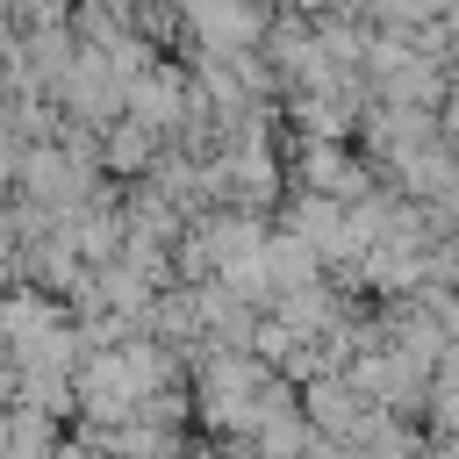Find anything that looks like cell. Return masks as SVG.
I'll list each match as a JSON object with an SVG mask.
<instances>
[{
    "instance_id": "9a60e30c",
    "label": "cell",
    "mask_w": 459,
    "mask_h": 459,
    "mask_svg": "<svg viewBox=\"0 0 459 459\" xmlns=\"http://www.w3.org/2000/svg\"><path fill=\"white\" fill-rule=\"evenodd\" d=\"M452 72H459V50H452Z\"/></svg>"
},
{
    "instance_id": "9c48e42d",
    "label": "cell",
    "mask_w": 459,
    "mask_h": 459,
    "mask_svg": "<svg viewBox=\"0 0 459 459\" xmlns=\"http://www.w3.org/2000/svg\"><path fill=\"white\" fill-rule=\"evenodd\" d=\"M57 423L65 416H50V409H36V402H7V459H57Z\"/></svg>"
},
{
    "instance_id": "7c38bea8",
    "label": "cell",
    "mask_w": 459,
    "mask_h": 459,
    "mask_svg": "<svg viewBox=\"0 0 459 459\" xmlns=\"http://www.w3.org/2000/svg\"><path fill=\"white\" fill-rule=\"evenodd\" d=\"M437 115H445V136H452V143H459V86H452V93H445V108H437Z\"/></svg>"
},
{
    "instance_id": "ba28073f",
    "label": "cell",
    "mask_w": 459,
    "mask_h": 459,
    "mask_svg": "<svg viewBox=\"0 0 459 459\" xmlns=\"http://www.w3.org/2000/svg\"><path fill=\"white\" fill-rule=\"evenodd\" d=\"M258 258H265V273H273V287H280V294H294V287H308V280H323V273H330V258H323L301 230H287V222L265 237V251H258Z\"/></svg>"
},
{
    "instance_id": "6da1fadb",
    "label": "cell",
    "mask_w": 459,
    "mask_h": 459,
    "mask_svg": "<svg viewBox=\"0 0 459 459\" xmlns=\"http://www.w3.org/2000/svg\"><path fill=\"white\" fill-rule=\"evenodd\" d=\"M287 172L294 186H316V194H337V201H366L380 179V158L373 151H351V143H330V136H287Z\"/></svg>"
},
{
    "instance_id": "277c9868",
    "label": "cell",
    "mask_w": 459,
    "mask_h": 459,
    "mask_svg": "<svg viewBox=\"0 0 459 459\" xmlns=\"http://www.w3.org/2000/svg\"><path fill=\"white\" fill-rule=\"evenodd\" d=\"M179 7H186V43H215V50L265 43V29H273V14L251 0H179Z\"/></svg>"
},
{
    "instance_id": "7a4b0ae2",
    "label": "cell",
    "mask_w": 459,
    "mask_h": 459,
    "mask_svg": "<svg viewBox=\"0 0 459 459\" xmlns=\"http://www.w3.org/2000/svg\"><path fill=\"white\" fill-rule=\"evenodd\" d=\"M437 136H445V115H437V108H416V100H373L366 122H359V143L380 158V172L402 165L409 151L437 143Z\"/></svg>"
},
{
    "instance_id": "5bb4252c",
    "label": "cell",
    "mask_w": 459,
    "mask_h": 459,
    "mask_svg": "<svg viewBox=\"0 0 459 459\" xmlns=\"http://www.w3.org/2000/svg\"><path fill=\"white\" fill-rule=\"evenodd\" d=\"M251 7H265V14H287V7H294V0H251Z\"/></svg>"
},
{
    "instance_id": "4fadbf2b",
    "label": "cell",
    "mask_w": 459,
    "mask_h": 459,
    "mask_svg": "<svg viewBox=\"0 0 459 459\" xmlns=\"http://www.w3.org/2000/svg\"><path fill=\"white\" fill-rule=\"evenodd\" d=\"M179 459H215V445H179Z\"/></svg>"
},
{
    "instance_id": "52a82bcc",
    "label": "cell",
    "mask_w": 459,
    "mask_h": 459,
    "mask_svg": "<svg viewBox=\"0 0 459 459\" xmlns=\"http://www.w3.org/2000/svg\"><path fill=\"white\" fill-rule=\"evenodd\" d=\"M165 129H151V122H136V115H122L115 129H108V143H100V158H108V172L115 179H143L158 158H165Z\"/></svg>"
},
{
    "instance_id": "30bf717a",
    "label": "cell",
    "mask_w": 459,
    "mask_h": 459,
    "mask_svg": "<svg viewBox=\"0 0 459 459\" xmlns=\"http://www.w3.org/2000/svg\"><path fill=\"white\" fill-rule=\"evenodd\" d=\"M430 430L437 437H459V387H437L430 394Z\"/></svg>"
},
{
    "instance_id": "3957f363",
    "label": "cell",
    "mask_w": 459,
    "mask_h": 459,
    "mask_svg": "<svg viewBox=\"0 0 459 459\" xmlns=\"http://www.w3.org/2000/svg\"><path fill=\"white\" fill-rule=\"evenodd\" d=\"M301 409H308V423L323 430V437H344V445H359L366 437V423L387 409V402H373L351 373H316L308 387H301Z\"/></svg>"
},
{
    "instance_id": "8992f818",
    "label": "cell",
    "mask_w": 459,
    "mask_h": 459,
    "mask_svg": "<svg viewBox=\"0 0 459 459\" xmlns=\"http://www.w3.org/2000/svg\"><path fill=\"white\" fill-rule=\"evenodd\" d=\"M387 172H394V186H402L409 201H459V143H452V136L409 151V158L387 165Z\"/></svg>"
},
{
    "instance_id": "5b68a950",
    "label": "cell",
    "mask_w": 459,
    "mask_h": 459,
    "mask_svg": "<svg viewBox=\"0 0 459 459\" xmlns=\"http://www.w3.org/2000/svg\"><path fill=\"white\" fill-rule=\"evenodd\" d=\"M186 86H194V72H179L172 57H158L143 79H129V115L172 136V129H179V115H186Z\"/></svg>"
},
{
    "instance_id": "8fae6325",
    "label": "cell",
    "mask_w": 459,
    "mask_h": 459,
    "mask_svg": "<svg viewBox=\"0 0 459 459\" xmlns=\"http://www.w3.org/2000/svg\"><path fill=\"white\" fill-rule=\"evenodd\" d=\"M437 387H459V344H452V351L437 359Z\"/></svg>"
}]
</instances>
